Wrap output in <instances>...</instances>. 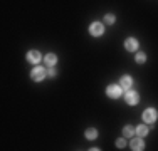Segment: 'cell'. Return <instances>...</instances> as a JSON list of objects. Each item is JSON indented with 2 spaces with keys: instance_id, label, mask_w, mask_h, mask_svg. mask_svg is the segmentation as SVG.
<instances>
[{
  "instance_id": "cell-1",
  "label": "cell",
  "mask_w": 158,
  "mask_h": 151,
  "mask_svg": "<svg viewBox=\"0 0 158 151\" xmlns=\"http://www.w3.org/2000/svg\"><path fill=\"white\" fill-rule=\"evenodd\" d=\"M125 99H126V103L130 104V106H135L140 101V96H138V92L136 91H131V89H128L126 91V94H125Z\"/></svg>"
},
{
  "instance_id": "cell-2",
  "label": "cell",
  "mask_w": 158,
  "mask_h": 151,
  "mask_svg": "<svg viewBox=\"0 0 158 151\" xmlns=\"http://www.w3.org/2000/svg\"><path fill=\"white\" fill-rule=\"evenodd\" d=\"M106 92H108V96H110L111 99H118V97L121 96V86L111 84V86H108Z\"/></svg>"
},
{
  "instance_id": "cell-3",
  "label": "cell",
  "mask_w": 158,
  "mask_h": 151,
  "mask_svg": "<svg viewBox=\"0 0 158 151\" xmlns=\"http://www.w3.org/2000/svg\"><path fill=\"white\" fill-rule=\"evenodd\" d=\"M89 32H91V35L99 37L101 34L104 32V25L99 24V22H94V24H91V27H89Z\"/></svg>"
},
{
  "instance_id": "cell-4",
  "label": "cell",
  "mask_w": 158,
  "mask_h": 151,
  "mask_svg": "<svg viewBox=\"0 0 158 151\" xmlns=\"http://www.w3.org/2000/svg\"><path fill=\"white\" fill-rule=\"evenodd\" d=\"M31 77L34 79V81L39 82V81H42V79L46 77V71H44L42 67H35V69L31 72Z\"/></svg>"
},
{
  "instance_id": "cell-5",
  "label": "cell",
  "mask_w": 158,
  "mask_h": 151,
  "mask_svg": "<svg viewBox=\"0 0 158 151\" xmlns=\"http://www.w3.org/2000/svg\"><path fill=\"white\" fill-rule=\"evenodd\" d=\"M155 119H156V111L155 109H146V111L143 112V121H145V123H153Z\"/></svg>"
},
{
  "instance_id": "cell-6",
  "label": "cell",
  "mask_w": 158,
  "mask_h": 151,
  "mask_svg": "<svg viewBox=\"0 0 158 151\" xmlns=\"http://www.w3.org/2000/svg\"><path fill=\"white\" fill-rule=\"evenodd\" d=\"M131 84H133V79L130 77V76H123L121 81H119V86H121V89H131Z\"/></svg>"
},
{
  "instance_id": "cell-7",
  "label": "cell",
  "mask_w": 158,
  "mask_h": 151,
  "mask_svg": "<svg viewBox=\"0 0 158 151\" xmlns=\"http://www.w3.org/2000/svg\"><path fill=\"white\" fill-rule=\"evenodd\" d=\"M125 47H126V51H130V52L136 51V49H138V42H136V39H133V37H130V39H126V42H125Z\"/></svg>"
},
{
  "instance_id": "cell-8",
  "label": "cell",
  "mask_w": 158,
  "mask_h": 151,
  "mask_svg": "<svg viewBox=\"0 0 158 151\" xmlns=\"http://www.w3.org/2000/svg\"><path fill=\"white\" fill-rule=\"evenodd\" d=\"M145 148V143H143V139L141 138H135V139H131V149H135V151H140Z\"/></svg>"
},
{
  "instance_id": "cell-9",
  "label": "cell",
  "mask_w": 158,
  "mask_h": 151,
  "mask_svg": "<svg viewBox=\"0 0 158 151\" xmlns=\"http://www.w3.org/2000/svg\"><path fill=\"white\" fill-rule=\"evenodd\" d=\"M27 60L29 62H32V64H39V60H40V54L37 51H31L27 54Z\"/></svg>"
},
{
  "instance_id": "cell-10",
  "label": "cell",
  "mask_w": 158,
  "mask_h": 151,
  "mask_svg": "<svg viewBox=\"0 0 158 151\" xmlns=\"http://www.w3.org/2000/svg\"><path fill=\"white\" fill-rule=\"evenodd\" d=\"M56 62H57V57H56V54H47V55H46V64H47L49 67H52Z\"/></svg>"
},
{
  "instance_id": "cell-11",
  "label": "cell",
  "mask_w": 158,
  "mask_h": 151,
  "mask_svg": "<svg viewBox=\"0 0 158 151\" xmlns=\"http://www.w3.org/2000/svg\"><path fill=\"white\" fill-rule=\"evenodd\" d=\"M136 133V129H135L133 126H125L123 128V134L126 136V138H131V134H135Z\"/></svg>"
},
{
  "instance_id": "cell-12",
  "label": "cell",
  "mask_w": 158,
  "mask_h": 151,
  "mask_svg": "<svg viewBox=\"0 0 158 151\" xmlns=\"http://www.w3.org/2000/svg\"><path fill=\"white\" fill-rule=\"evenodd\" d=\"M86 138H88V139L98 138V131L94 129V128H89V129H86Z\"/></svg>"
},
{
  "instance_id": "cell-13",
  "label": "cell",
  "mask_w": 158,
  "mask_h": 151,
  "mask_svg": "<svg viewBox=\"0 0 158 151\" xmlns=\"http://www.w3.org/2000/svg\"><path fill=\"white\" fill-rule=\"evenodd\" d=\"M136 133H138V136H140V138H143V136L148 134V128H146L145 124H141V126L136 128Z\"/></svg>"
},
{
  "instance_id": "cell-14",
  "label": "cell",
  "mask_w": 158,
  "mask_h": 151,
  "mask_svg": "<svg viewBox=\"0 0 158 151\" xmlns=\"http://www.w3.org/2000/svg\"><path fill=\"white\" fill-rule=\"evenodd\" d=\"M125 146H126V141L123 138L116 139V148H125Z\"/></svg>"
},
{
  "instance_id": "cell-15",
  "label": "cell",
  "mask_w": 158,
  "mask_h": 151,
  "mask_svg": "<svg viewBox=\"0 0 158 151\" xmlns=\"http://www.w3.org/2000/svg\"><path fill=\"white\" fill-rule=\"evenodd\" d=\"M146 60V55L145 54H136V62L138 64H143Z\"/></svg>"
},
{
  "instance_id": "cell-16",
  "label": "cell",
  "mask_w": 158,
  "mask_h": 151,
  "mask_svg": "<svg viewBox=\"0 0 158 151\" xmlns=\"http://www.w3.org/2000/svg\"><path fill=\"white\" fill-rule=\"evenodd\" d=\"M104 22H106V24H113V22H114V15H106V18H104Z\"/></svg>"
},
{
  "instance_id": "cell-17",
  "label": "cell",
  "mask_w": 158,
  "mask_h": 151,
  "mask_svg": "<svg viewBox=\"0 0 158 151\" xmlns=\"http://www.w3.org/2000/svg\"><path fill=\"white\" fill-rule=\"evenodd\" d=\"M49 76H56V71L54 69H49Z\"/></svg>"
}]
</instances>
